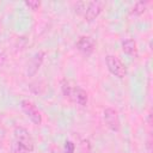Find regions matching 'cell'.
Returning <instances> with one entry per match:
<instances>
[{"label": "cell", "mask_w": 153, "mask_h": 153, "mask_svg": "<svg viewBox=\"0 0 153 153\" xmlns=\"http://www.w3.org/2000/svg\"><path fill=\"white\" fill-rule=\"evenodd\" d=\"M63 153H75V146L71 140H67L65 142V151Z\"/></svg>", "instance_id": "cell-12"}, {"label": "cell", "mask_w": 153, "mask_h": 153, "mask_svg": "<svg viewBox=\"0 0 153 153\" xmlns=\"http://www.w3.org/2000/svg\"><path fill=\"white\" fill-rule=\"evenodd\" d=\"M43 57H44L43 51H38L32 56V59L29 61V66H27V75L29 76H32L38 71V68L43 61Z\"/></svg>", "instance_id": "cell-8"}, {"label": "cell", "mask_w": 153, "mask_h": 153, "mask_svg": "<svg viewBox=\"0 0 153 153\" xmlns=\"http://www.w3.org/2000/svg\"><path fill=\"white\" fill-rule=\"evenodd\" d=\"M104 6H105L104 1H90V2H86V7H85V12H84L85 20H87V22L94 20L100 14V12L103 11Z\"/></svg>", "instance_id": "cell-5"}, {"label": "cell", "mask_w": 153, "mask_h": 153, "mask_svg": "<svg viewBox=\"0 0 153 153\" xmlns=\"http://www.w3.org/2000/svg\"><path fill=\"white\" fill-rule=\"evenodd\" d=\"M24 4H25L30 10H33V11L38 10L39 6H41V2L37 1V0H26V1H24Z\"/></svg>", "instance_id": "cell-11"}, {"label": "cell", "mask_w": 153, "mask_h": 153, "mask_svg": "<svg viewBox=\"0 0 153 153\" xmlns=\"http://www.w3.org/2000/svg\"><path fill=\"white\" fill-rule=\"evenodd\" d=\"M13 153H31L33 151V140L29 133L23 127H16L13 130Z\"/></svg>", "instance_id": "cell-1"}, {"label": "cell", "mask_w": 153, "mask_h": 153, "mask_svg": "<svg viewBox=\"0 0 153 153\" xmlns=\"http://www.w3.org/2000/svg\"><path fill=\"white\" fill-rule=\"evenodd\" d=\"M104 121H105V124L112 131H118L121 129L120 116H118V112L115 109L108 108V109L104 110Z\"/></svg>", "instance_id": "cell-6"}, {"label": "cell", "mask_w": 153, "mask_h": 153, "mask_svg": "<svg viewBox=\"0 0 153 153\" xmlns=\"http://www.w3.org/2000/svg\"><path fill=\"white\" fill-rule=\"evenodd\" d=\"M61 90H62L63 96L66 98H68L69 100L79 104L81 106H85L87 104L88 97H87L86 91L84 88H81L80 86H78L76 84H74L73 81L63 79L61 82Z\"/></svg>", "instance_id": "cell-2"}, {"label": "cell", "mask_w": 153, "mask_h": 153, "mask_svg": "<svg viewBox=\"0 0 153 153\" xmlns=\"http://www.w3.org/2000/svg\"><path fill=\"white\" fill-rule=\"evenodd\" d=\"M76 48L85 55H91L94 50V41L90 36H81L76 41Z\"/></svg>", "instance_id": "cell-7"}, {"label": "cell", "mask_w": 153, "mask_h": 153, "mask_svg": "<svg viewBox=\"0 0 153 153\" xmlns=\"http://www.w3.org/2000/svg\"><path fill=\"white\" fill-rule=\"evenodd\" d=\"M146 4H147V2L137 1V2L134 5V7L131 8L130 14H134V16H140V14H142V13L145 12V10H146Z\"/></svg>", "instance_id": "cell-10"}, {"label": "cell", "mask_w": 153, "mask_h": 153, "mask_svg": "<svg viewBox=\"0 0 153 153\" xmlns=\"http://www.w3.org/2000/svg\"><path fill=\"white\" fill-rule=\"evenodd\" d=\"M20 106H22V110L25 112V115L29 117V120L33 124L38 126V124L42 123V115H41V112L38 111V109L36 108V105L31 100L23 99L22 103H20Z\"/></svg>", "instance_id": "cell-4"}, {"label": "cell", "mask_w": 153, "mask_h": 153, "mask_svg": "<svg viewBox=\"0 0 153 153\" xmlns=\"http://www.w3.org/2000/svg\"><path fill=\"white\" fill-rule=\"evenodd\" d=\"M105 63L108 66V69L110 71L111 74H114L115 76L122 79L127 75V68L124 66V63L115 55H106L105 56Z\"/></svg>", "instance_id": "cell-3"}, {"label": "cell", "mask_w": 153, "mask_h": 153, "mask_svg": "<svg viewBox=\"0 0 153 153\" xmlns=\"http://www.w3.org/2000/svg\"><path fill=\"white\" fill-rule=\"evenodd\" d=\"M0 148H1V140H0Z\"/></svg>", "instance_id": "cell-13"}, {"label": "cell", "mask_w": 153, "mask_h": 153, "mask_svg": "<svg viewBox=\"0 0 153 153\" xmlns=\"http://www.w3.org/2000/svg\"><path fill=\"white\" fill-rule=\"evenodd\" d=\"M122 50L123 53H126L131 57L137 56V45H136V42L131 38H127L122 42Z\"/></svg>", "instance_id": "cell-9"}]
</instances>
